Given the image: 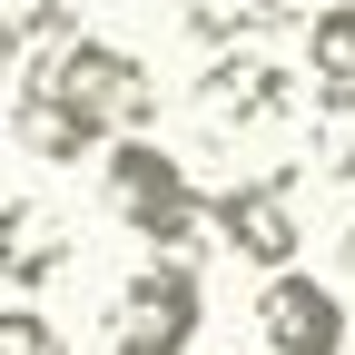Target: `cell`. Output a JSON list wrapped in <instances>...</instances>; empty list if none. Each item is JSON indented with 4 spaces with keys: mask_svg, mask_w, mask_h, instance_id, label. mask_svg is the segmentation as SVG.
I'll list each match as a JSON object with an SVG mask.
<instances>
[{
    "mask_svg": "<svg viewBox=\"0 0 355 355\" xmlns=\"http://www.w3.org/2000/svg\"><path fill=\"white\" fill-rule=\"evenodd\" d=\"M326 10H336V0H257L266 30H306V20H326Z\"/></svg>",
    "mask_w": 355,
    "mask_h": 355,
    "instance_id": "obj_12",
    "label": "cell"
},
{
    "mask_svg": "<svg viewBox=\"0 0 355 355\" xmlns=\"http://www.w3.org/2000/svg\"><path fill=\"white\" fill-rule=\"evenodd\" d=\"M69 257H79V227L50 207V198H0V286H60L69 277Z\"/></svg>",
    "mask_w": 355,
    "mask_h": 355,
    "instance_id": "obj_7",
    "label": "cell"
},
{
    "mask_svg": "<svg viewBox=\"0 0 355 355\" xmlns=\"http://www.w3.org/2000/svg\"><path fill=\"white\" fill-rule=\"evenodd\" d=\"M99 188H109V207L128 217V237H148V257H178V266H188V257L207 247V198H198V178H188L178 148H158V139H109Z\"/></svg>",
    "mask_w": 355,
    "mask_h": 355,
    "instance_id": "obj_1",
    "label": "cell"
},
{
    "mask_svg": "<svg viewBox=\"0 0 355 355\" xmlns=\"http://www.w3.org/2000/svg\"><path fill=\"white\" fill-rule=\"evenodd\" d=\"M10 139H20V158H40V168H79V158H99L109 148V128H89L50 79H10Z\"/></svg>",
    "mask_w": 355,
    "mask_h": 355,
    "instance_id": "obj_8",
    "label": "cell"
},
{
    "mask_svg": "<svg viewBox=\"0 0 355 355\" xmlns=\"http://www.w3.org/2000/svg\"><path fill=\"white\" fill-rule=\"evenodd\" d=\"M30 79H50L60 99L89 119V128H109V139H148V119H158V79L139 50H119V40H60V50H30Z\"/></svg>",
    "mask_w": 355,
    "mask_h": 355,
    "instance_id": "obj_2",
    "label": "cell"
},
{
    "mask_svg": "<svg viewBox=\"0 0 355 355\" xmlns=\"http://www.w3.org/2000/svg\"><path fill=\"white\" fill-rule=\"evenodd\" d=\"M198 326H207V286H198V266H178V257H148L139 277L109 296V355H188Z\"/></svg>",
    "mask_w": 355,
    "mask_h": 355,
    "instance_id": "obj_4",
    "label": "cell"
},
{
    "mask_svg": "<svg viewBox=\"0 0 355 355\" xmlns=\"http://www.w3.org/2000/svg\"><path fill=\"white\" fill-rule=\"evenodd\" d=\"M296 198H306V168H296V158H286V168H257V178H227V188L207 198V227H217L227 257L286 277L296 247H306V207H296Z\"/></svg>",
    "mask_w": 355,
    "mask_h": 355,
    "instance_id": "obj_3",
    "label": "cell"
},
{
    "mask_svg": "<svg viewBox=\"0 0 355 355\" xmlns=\"http://www.w3.org/2000/svg\"><path fill=\"white\" fill-rule=\"evenodd\" d=\"M345 266H355V227H345Z\"/></svg>",
    "mask_w": 355,
    "mask_h": 355,
    "instance_id": "obj_14",
    "label": "cell"
},
{
    "mask_svg": "<svg viewBox=\"0 0 355 355\" xmlns=\"http://www.w3.org/2000/svg\"><path fill=\"white\" fill-rule=\"evenodd\" d=\"M326 178H345V188H355V119H345V139L326 148Z\"/></svg>",
    "mask_w": 355,
    "mask_h": 355,
    "instance_id": "obj_13",
    "label": "cell"
},
{
    "mask_svg": "<svg viewBox=\"0 0 355 355\" xmlns=\"http://www.w3.org/2000/svg\"><path fill=\"white\" fill-rule=\"evenodd\" d=\"M198 119L227 139V128H277V119H306V79L257 60V50H217L198 69Z\"/></svg>",
    "mask_w": 355,
    "mask_h": 355,
    "instance_id": "obj_5",
    "label": "cell"
},
{
    "mask_svg": "<svg viewBox=\"0 0 355 355\" xmlns=\"http://www.w3.org/2000/svg\"><path fill=\"white\" fill-rule=\"evenodd\" d=\"M0 355H69V336L40 306H0Z\"/></svg>",
    "mask_w": 355,
    "mask_h": 355,
    "instance_id": "obj_10",
    "label": "cell"
},
{
    "mask_svg": "<svg viewBox=\"0 0 355 355\" xmlns=\"http://www.w3.org/2000/svg\"><path fill=\"white\" fill-rule=\"evenodd\" d=\"M306 109L355 119V0H336L326 20H306Z\"/></svg>",
    "mask_w": 355,
    "mask_h": 355,
    "instance_id": "obj_9",
    "label": "cell"
},
{
    "mask_svg": "<svg viewBox=\"0 0 355 355\" xmlns=\"http://www.w3.org/2000/svg\"><path fill=\"white\" fill-rule=\"evenodd\" d=\"M30 69V0H0V79Z\"/></svg>",
    "mask_w": 355,
    "mask_h": 355,
    "instance_id": "obj_11",
    "label": "cell"
},
{
    "mask_svg": "<svg viewBox=\"0 0 355 355\" xmlns=\"http://www.w3.org/2000/svg\"><path fill=\"white\" fill-rule=\"evenodd\" d=\"M257 336H266V355H345L355 316H345V296H336L326 277L286 266V277L257 286Z\"/></svg>",
    "mask_w": 355,
    "mask_h": 355,
    "instance_id": "obj_6",
    "label": "cell"
}]
</instances>
